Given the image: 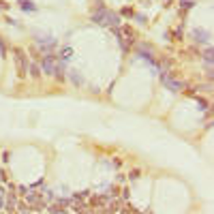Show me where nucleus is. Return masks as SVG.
Instances as JSON below:
<instances>
[{
  "label": "nucleus",
  "mask_w": 214,
  "mask_h": 214,
  "mask_svg": "<svg viewBox=\"0 0 214 214\" xmlns=\"http://www.w3.org/2000/svg\"><path fill=\"white\" fill-rule=\"evenodd\" d=\"M92 22L94 24H103V26H109V28H120V15L118 13H111V11H105V9H99V11L92 15Z\"/></svg>",
  "instance_id": "f257e3e1"
},
{
  "label": "nucleus",
  "mask_w": 214,
  "mask_h": 214,
  "mask_svg": "<svg viewBox=\"0 0 214 214\" xmlns=\"http://www.w3.org/2000/svg\"><path fill=\"white\" fill-rule=\"evenodd\" d=\"M41 71L45 73V75H51V73L56 71V56L45 54V56H43V60H41Z\"/></svg>",
  "instance_id": "f03ea898"
},
{
  "label": "nucleus",
  "mask_w": 214,
  "mask_h": 214,
  "mask_svg": "<svg viewBox=\"0 0 214 214\" xmlns=\"http://www.w3.org/2000/svg\"><path fill=\"white\" fill-rule=\"evenodd\" d=\"M15 62H17V71H19V77H26L28 73V67H26V54L22 49H15Z\"/></svg>",
  "instance_id": "7ed1b4c3"
},
{
  "label": "nucleus",
  "mask_w": 214,
  "mask_h": 214,
  "mask_svg": "<svg viewBox=\"0 0 214 214\" xmlns=\"http://www.w3.org/2000/svg\"><path fill=\"white\" fill-rule=\"evenodd\" d=\"M36 43L41 45V51L43 54H49L51 49H54V45H56V39H51V36H36Z\"/></svg>",
  "instance_id": "20e7f679"
},
{
  "label": "nucleus",
  "mask_w": 214,
  "mask_h": 214,
  "mask_svg": "<svg viewBox=\"0 0 214 214\" xmlns=\"http://www.w3.org/2000/svg\"><path fill=\"white\" fill-rule=\"evenodd\" d=\"M161 82H163V86L169 88L171 92H178L180 88H182V83H180L178 79H174V77H169V75H163V77H161Z\"/></svg>",
  "instance_id": "39448f33"
},
{
  "label": "nucleus",
  "mask_w": 214,
  "mask_h": 214,
  "mask_svg": "<svg viewBox=\"0 0 214 214\" xmlns=\"http://www.w3.org/2000/svg\"><path fill=\"white\" fill-rule=\"evenodd\" d=\"M193 41H195V43H208V41H210V32H208V30H193Z\"/></svg>",
  "instance_id": "423d86ee"
},
{
  "label": "nucleus",
  "mask_w": 214,
  "mask_h": 214,
  "mask_svg": "<svg viewBox=\"0 0 214 214\" xmlns=\"http://www.w3.org/2000/svg\"><path fill=\"white\" fill-rule=\"evenodd\" d=\"M41 193H28L26 195V199H28V203H35V206H39V201H41Z\"/></svg>",
  "instance_id": "0eeeda50"
},
{
  "label": "nucleus",
  "mask_w": 214,
  "mask_h": 214,
  "mask_svg": "<svg viewBox=\"0 0 214 214\" xmlns=\"http://www.w3.org/2000/svg\"><path fill=\"white\" fill-rule=\"evenodd\" d=\"M137 54H139L142 58H148V60H152V49H150V47H146V45H142Z\"/></svg>",
  "instance_id": "6e6552de"
},
{
  "label": "nucleus",
  "mask_w": 214,
  "mask_h": 214,
  "mask_svg": "<svg viewBox=\"0 0 214 214\" xmlns=\"http://www.w3.org/2000/svg\"><path fill=\"white\" fill-rule=\"evenodd\" d=\"M7 212L9 214H15V195H9V201H7Z\"/></svg>",
  "instance_id": "1a4fd4ad"
},
{
  "label": "nucleus",
  "mask_w": 214,
  "mask_h": 214,
  "mask_svg": "<svg viewBox=\"0 0 214 214\" xmlns=\"http://www.w3.org/2000/svg\"><path fill=\"white\" fill-rule=\"evenodd\" d=\"M73 56V49L71 47H67V49H62V54H60V60H62V62H67V60L71 58Z\"/></svg>",
  "instance_id": "9d476101"
},
{
  "label": "nucleus",
  "mask_w": 214,
  "mask_h": 214,
  "mask_svg": "<svg viewBox=\"0 0 214 214\" xmlns=\"http://www.w3.org/2000/svg\"><path fill=\"white\" fill-rule=\"evenodd\" d=\"M30 75H32V77H41V69H39V64H30Z\"/></svg>",
  "instance_id": "9b49d317"
},
{
  "label": "nucleus",
  "mask_w": 214,
  "mask_h": 214,
  "mask_svg": "<svg viewBox=\"0 0 214 214\" xmlns=\"http://www.w3.org/2000/svg\"><path fill=\"white\" fill-rule=\"evenodd\" d=\"M22 9H24V11H35L36 7L30 2V0H24V2H22Z\"/></svg>",
  "instance_id": "f8f14e48"
},
{
  "label": "nucleus",
  "mask_w": 214,
  "mask_h": 214,
  "mask_svg": "<svg viewBox=\"0 0 214 214\" xmlns=\"http://www.w3.org/2000/svg\"><path fill=\"white\" fill-rule=\"evenodd\" d=\"M203 60H206V64H208V67L212 64V49H206V54H203Z\"/></svg>",
  "instance_id": "ddd939ff"
},
{
  "label": "nucleus",
  "mask_w": 214,
  "mask_h": 214,
  "mask_svg": "<svg viewBox=\"0 0 214 214\" xmlns=\"http://www.w3.org/2000/svg\"><path fill=\"white\" fill-rule=\"evenodd\" d=\"M71 77H73V82L77 83V86H82L83 79H82V75H77V71H71Z\"/></svg>",
  "instance_id": "4468645a"
},
{
  "label": "nucleus",
  "mask_w": 214,
  "mask_h": 214,
  "mask_svg": "<svg viewBox=\"0 0 214 214\" xmlns=\"http://www.w3.org/2000/svg\"><path fill=\"white\" fill-rule=\"evenodd\" d=\"M180 2H182L180 7H184V9H190L193 7V0H180Z\"/></svg>",
  "instance_id": "2eb2a0df"
},
{
  "label": "nucleus",
  "mask_w": 214,
  "mask_h": 214,
  "mask_svg": "<svg viewBox=\"0 0 214 214\" xmlns=\"http://www.w3.org/2000/svg\"><path fill=\"white\" fill-rule=\"evenodd\" d=\"M129 178H131V180H137V178H139V169H133L131 174H129Z\"/></svg>",
  "instance_id": "dca6fc26"
},
{
  "label": "nucleus",
  "mask_w": 214,
  "mask_h": 214,
  "mask_svg": "<svg viewBox=\"0 0 214 214\" xmlns=\"http://www.w3.org/2000/svg\"><path fill=\"white\" fill-rule=\"evenodd\" d=\"M197 103H199V109H208V103L203 99H197Z\"/></svg>",
  "instance_id": "f3484780"
},
{
  "label": "nucleus",
  "mask_w": 214,
  "mask_h": 214,
  "mask_svg": "<svg viewBox=\"0 0 214 214\" xmlns=\"http://www.w3.org/2000/svg\"><path fill=\"white\" fill-rule=\"evenodd\" d=\"M122 15H126V17H133V11H131V9H122Z\"/></svg>",
  "instance_id": "a211bd4d"
}]
</instances>
